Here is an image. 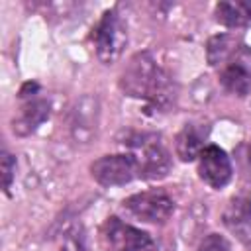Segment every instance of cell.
Wrapping results in <instances>:
<instances>
[{
    "instance_id": "cell-1",
    "label": "cell",
    "mask_w": 251,
    "mask_h": 251,
    "mask_svg": "<svg viewBox=\"0 0 251 251\" xmlns=\"http://www.w3.org/2000/svg\"><path fill=\"white\" fill-rule=\"evenodd\" d=\"M120 86L127 96L143 98L161 108L171 100V80L149 53H137L126 65Z\"/></svg>"
},
{
    "instance_id": "cell-2",
    "label": "cell",
    "mask_w": 251,
    "mask_h": 251,
    "mask_svg": "<svg viewBox=\"0 0 251 251\" xmlns=\"http://www.w3.org/2000/svg\"><path fill=\"white\" fill-rule=\"evenodd\" d=\"M90 37H92L98 59L102 63L110 65L114 61H118L124 53L126 41H127L126 24L122 22V18L118 16L116 10H108L94 25Z\"/></svg>"
},
{
    "instance_id": "cell-3",
    "label": "cell",
    "mask_w": 251,
    "mask_h": 251,
    "mask_svg": "<svg viewBox=\"0 0 251 251\" xmlns=\"http://www.w3.org/2000/svg\"><path fill=\"white\" fill-rule=\"evenodd\" d=\"M124 208L137 220L147 224H163L175 210L173 198L163 190H145L129 196L124 202Z\"/></svg>"
},
{
    "instance_id": "cell-4",
    "label": "cell",
    "mask_w": 251,
    "mask_h": 251,
    "mask_svg": "<svg viewBox=\"0 0 251 251\" xmlns=\"http://www.w3.org/2000/svg\"><path fill=\"white\" fill-rule=\"evenodd\" d=\"M220 82L235 96H245L251 90V51L241 43L222 65Z\"/></svg>"
},
{
    "instance_id": "cell-5",
    "label": "cell",
    "mask_w": 251,
    "mask_h": 251,
    "mask_svg": "<svg viewBox=\"0 0 251 251\" xmlns=\"http://www.w3.org/2000/svg\"><path fill=\"white\" fill-rule=\"evenodd\" d=\"M104 239L110 251H161V247L151 239L149 233L110 218L104 224Z\"/></svg>"
},
{
    "instance_id": "cell-6",
    "label": "cell",
    "mask_w": 251,
    "mask_h": 251,
    "mask_svg": "<svg viewBox=\"0 0 251 251\" xmlns=\"http://www.w3.org/2000/svg\"><path fill=\"white\" fill-rule=\"evenodd\" d=\"M90 173L96 182L104 186H120L129 182L137 173V161L129 153L104 155L90 165Z\"/></svg>"
},
{
    "instance_id": "cell-7",
    "label": "cell",
    "mask_w": 251,
    "mask_h": 251,
    "mask_svg": "<svg viewBox=\"0 0 251 251\" xmlns=\"http://www.w3.org/2000/svg\"><path fill=\"white\" fill-rule=\"evenodd\" d=\"M231 161L218 145H206L198 157V175L212 188H224L231 180Z\"/></svg>"
},
{
    "instance_id": "cell-8",
    "label": "cell",
    "mask_w": 251,
    "mask_h": 251,
    "mask_svg": "<svg viewBox=\"0 0 251 251\" xmlns=\"http://www.w3.org/2000/svg\"><path fill=\"white\" fill-rule=\"evenodd\" d=\"M137 161V173L145 178H159L165 176L171 161H169V153L163 149L161 143L157 141H145L139 145L137 155H133Z\"/></svg>"
},
{
    "instance_id": "cell-9",
    "label": "cell",
    "mask_w": 251,
    "mask_h": 251,
    "mask_svg": "<svg viewBox=\"0 0 251 251\" xmlns=\"http://www.w3.org/2000/svg\"><path fill=\"white\" fill-rule=\"evenodd\" d=\"M204 139H206V127L198 124H186L175 141V151L180 157V161H192L200 157L202 149L206 147Z\"/></svg>"
},
{
    "instance_id": "cell-10",
    "label": "cell",
    "mask_w": 251,
    "mask_h": 251,
    "mask_svg": "<svg viewBox=\"0 0 251 251\" xmlns=\"http://www.w3.org/2000/svg\"><path fill=\"white\" fill-rule=\"evenodd\" d=\"M216 20L227 27L251 25V0L220 2L216 6Z\"/></svg>"
},
{
    "instance_id": "cell-11",
    "label": "cell",
    "mask_w": 251,
    "mask_h": 251,
    "mask_svg": "<svg viewBox=\"0 0 251 251\" xmlns=\"http://www.w3.org/2000/svg\"><path fill=\"white\" fill-rule=\"evenodd\" d=\"M47 116H49V102H45L43 98H33L22 108L20 116L14 120V131L25 135L33 131Z\"/></svg>"
},
{
    "instance_id": "cell-12",
    "label": "cell",
    "mask_w": 251,
    "mask_h": 251,
    "mask_svg": "<svg viewBox=\"0 0 251 251\" xmlns=\"http://www.w3.org/2000/svg\"><path fill=\"white\" fill-rule=\"evenodd\" d=\"M251 218V200L249 198H241V196H235L226 212V222L229 226H237V224H243Z\"/></svg>"
},
{
    "instance_id": "cell-13",
    "label": "cell",
    "mask_w": 251,
    "mask_h": 251,
    "mask_svg": "<svg viewBox=\"0 0 251 251\" xmlns=\"http://www.w3.org/2000/svg\"><path fill=\"white\" fill-rule=\"evenodd\" d=\"M57 251H86L82 231H80L78 227L69 229V231L63 235V239H61V243H59Z\"/></svg>"
},
{
    "instance_id": "cell-14",
    "label": "cell",
    "mask_w": 251,
    "mask_h": 251,
    "mask_svg": "<svg viewBox=\"0 0 251 251\" xmlns=\"http://www.w3.org/2000/svg\"><path fill=\"white\" fill-rule=\"evenodd\" d=\"M196 251H229V243L226 241V237L218 233H210L208 237L202 239Z\"/></svg>"
},
{
    "instance_id": "cell-15",
    "label": "cell",
    "mask_w": 251,
    "mask_h": 251,
    "mask_svg": "<svg viewBox=\"0 0 251 251\" xmlns=\"http://www.w3.org/2000/svg\"><path fill=\"white\" fill-rule=\"evenodd\" d=\"M14 169H16V161L10 153L2 155V176H4V188L8 190L12 184V176H14Z\"/></svg>"
},
{
    "instance_id": "cell-16",
    "label": "cell",
    "mask_w": 251,
    "mask_h": 251,
    "mask_svg": "<svg viewBox=\"0 0 251 251\" xmlns=\"http://www.w3.org/2000/svg\"><path fill=\"white\" fill-rule=\"evenodd\" d=\"M247 159H249V163H251V141H249V147H247Z\"/></svg>"
}]
</instances>
